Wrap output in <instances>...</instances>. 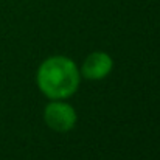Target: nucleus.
Here are the masks:
<instances>
[{
	"mask_svg": "<svg viewBox=\"0 0 160 160\" xmlns=\"http://www.w3.org/2000/svg\"><path fill=\"white\" fill-rule=\"evenodd\" d=\"M81 73L76 64L65 56H52L45 59L36 75L41 92L50 100H64L72 97L79 86Z\"/></svg>",
	"mask_w": 160,
	"mask_h": 160,
	"instance_id": "f257e3e1",
	"label": "nucleus"
},
{
	"mask_svg": "<svg viewBox=\"0 0 160 160\" xmlns=\"http://www.w3.org/2000/svg\"><path fill=\"white\" fill-rule=\"evenodd\" d=\"M44 120L45 124L54 132H68L75 128L78 115L70 104L53 100L44 110Z\"/></svg>",
	"mask_w": 160,
	"mask_h": 160,
	"instance_id": "f03ea898",
	"label": "nucleus"
},
{
	"mask_svg": "<svg viewBox=\"0 0 160 160\" xmlns=\"http://www.w3.org/2000/svg\"><path fill=\"white\" fill-rule=\"evenodd\" d=\"M112 68L113 61L109 54L104 52H93L84 59L79 73L87 79H103L112 72Z\"/></svg>",
	"mask_w": 160,
	"mask_h": 160,
	"instance_id": "7ed1b4c3",
	"label": "nucleus"
}]
</instances>
